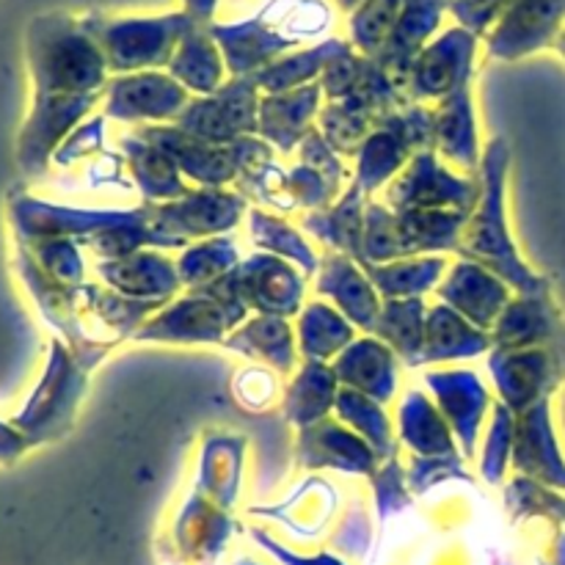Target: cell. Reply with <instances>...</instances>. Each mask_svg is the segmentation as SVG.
Instances as JSON below:
<instances>
[{"instance_id": "cell-1", "label": "cell", "mask_w": 565, "mask_h": 565, "mask_svg": "<svg viewBox=\"0 0 565 565\" xmlns=\"http://www.w3.org/2000/svg\"><path fill=\"white\" fill-rule=\"evenodd\" d=\"M31 61L39 81V103L28 125L31 154L42 160L61 136L92 110L108 92V64L83 20L53 14L36 20L31 31Z\"/></svg>"}, {"instance_id": "cell-2", "label": "cell", "mask_w": 565, "mask_h": 565, "mask_svg": "<svg viewBox=\"0 0 565 565\" xmlns=\"http://www.w3.org/2000/svg\"><path fill=\"white\" fill-rule=\"evenodd\" d=\"M508 163H511L508 141L502 136L491 138L489 147H486L483 163H480L483 193H480L478 207L472 210L467 224L461 226L456 252L461 254V259L489 268L508 287H516L522 296H539V292H550V279L527 268L505 221Z\"/></svg>"}, {"instance_id": "cell-3", "label": "cell", "mask_w": 565, "mask_h": 565, "mask_svg": "<svg viewBox=\"0 0 565 565\" xmlns=\"http://www.w3.org/2000/svg\"><path fill=\"white\" fill-rule=\"evenodd\" d=\"M329 22L323 0H268L252 20L235 25L210 22L207 31L224 53L230 75L252 77L285 58L287 50L298 47L303 39L323 33Z\"/></svg>"}, {"instance_id": "cell-4", "label": "cell", "mask_w": 565, "mask_h": 565, "mask_svg": "<svg viewBox=\"0 0 565 565\" xmlns=\"http://www.w3.org/2000/svg\"><path fill=\"white\" fill-rule=\"evenodd\" d=\"M469 215L450 210H390L367 204L364 210V259L362 263H395L412 257H439L456 252L461 226Z\"/></svg>"}, {"instance_id": "cell-5", "label": "cell", "mask_w": 565, "mask_h": 565, "mask_svg": "<svg viewBox=\"0 0 565 565\" xmlns=\"http://www.w3.org/2000/svg\"><path fill=\"white\" fill-rule=\"evenodd\" d=\"M83 25L103 50L108 70L132 75V72L169 66L182 36L199 22L188 11H177L163 17H121V20L92 14L83 17Z\"/></svg>"}, {"instance_id": "cell-6", "label": "cell", "mask_w": 565, "mask_h": 565, "mask_svg": "<svg viewBox=\"0 0 565 565\" xmlns=\"http://www.w3.org/2000/svg\"><path fill=\"white\" fill-rule=\"evenodd\" d=\"M136 132L147 141L158 143L174 160L177 169L191 177L199 188L235 185L243 174L274 160V147L254 136L221 147V143L188 136L174 125H147L138 127Z\"/></svg>"}, {"instance_id": "cell-7", "label": "cell", "mask_w": 565, "mask_h": 565, "mask_svg": "<svg viewBox=\"0 0 565 565\" xmlns=\"http://www.w3.org/2000/svg\"><path fill=\"white\" fill-rule=\"evenodd\" d=\"M303 285H307V276L292 268V263H285L274 254H254L235 265L224 279L196 292L221 298L246 315L248 309H257L259 315L287 320L292 315H301Z\"/></svg>"}, {"instance_id": "cell-8", "label": "cell", "mask_w": 565, "mask_h": 565, "mask_svg": "<svg viewBox=\"0 0 565 565\" xmlns=\"http://www.w3.org/2000/svg\"><path fill=\"white\" fill-rule=\"evenodd\" d=\"M154 248H182L199 237H221L246 213V196L226 188H199L174 202H143Z\"/></svg>"}, {"instance_id": "cell-9", "label": "cell", "mask_w": 565, "mask_h": 565, "mask_svg": "<svg viewBox=\"0 0 565 565\" xmlns=\"http://www.w3.org/2000/svg\"><path fill=\"white\" fill-rule=\"evenodd\" d=\"M419 152H434V110L412 103L390 116L359 149L356 182L364 193L379 191Z\"/></svg>"}, {"instance_id": "cell-10", "label": "cell", "mask_w": 565, "mask_h": 565, "mask_svg": "<svg viewBox=\"0 0 565 565\" xmlns=\"http://www.w3.org/2000/svg\"><path fill=\"white\" fill-rule=\"evenodd\" d=\"M483 182L478 177H456L439 163L436 152L414 154L412 163L386 185L384 202L390 210H450L472 215Z\"/></svg>"}, {"instance_id": "cell-11", "label": "cell", "mask_w": 565, "mask_h": 565, "mask_svg": "<svg viewBox=\"0 0 565 565\" xmlns=\"http://www.w3.org/2000/svg\"><path fill=\"white\" fill-rule=\"evenodd\" d=\"M174 127L202 141L230 143L257 136L259 127V88L254 77H230L224 86L207 97H196L177 116Z\"/></svg>"}, {"instance_id": "cell-12", "label": "cell", "mask_w": 565, "mask_h": 565, "mask_svg": "<svg viewBox=\"0 0 565 565\" xmlns=\"http://www.w3.org/2000/svg\"><path fill=\"white\" fill-rule=\"evenodd\" d=\"M246 323V312L230 307L221 298L207 292L171 301L158 315L136 331V342H166V345H204V342H224L230 331Z\"/></svg>"}, {"instance_id": "cell-13", "label": "cell", "mask_w": 565, "mask_h": 565, "mask_svg": "<svg viewBox=\"0 0 565 565\" xmlns=\"http://www.w3.org/2000/svg\"><path fill=\"white\" fill-rule=\"evenodd\" d=\"M489 373L500 392V403L513 414L527 412L535 403L552 401V392L563 384L565 342L527 351H491Z\"/></svg>"}, {"instance_id": "cell-14", "label": "cell", "mask_w": 565, "mask_h": 565, "mask_svg": "<svg viewBox=\"0 0 565 565\" xmlns=\"http://www.w3.org/2000/svg\"><path fill=\"white\" fill-rule=\"evenodd\" d=\"M475 50H478V36L461 25L450 28L439 39H434L412 66V75L406 83L408 103L423 105L425 99H439L441 103L458 88L469 86Z\"/></svg>"}, {"instance_id": "cell-15", "label": "cell", "mask_w": 565, "mask_h": 565, "mask_svg": "<svg viewBox=\"0 0 565 565\" xmlns=\"http://www.w3.org/2000/svg\"><path fill=\"white\" fill-rule=\"evenodd\" d=\"M191 94L166 72H132L108 81L105 116L119 121H177L188 108Z\"/></svg>"}, {"instance_id": "cell-16", "label": "cell", "mask_w": 565, "mask_h": 565, "mask_svg": "<svg viewBox=\"0 0 565 565\" xmlns=\"http://www.w3.org/2000/svg\"><path fill=\"white\" fill-rule=\"evenodd\" d=\"M565 28V0H511L489 33V55L519 61L555 47Z\"/></svg>"}, {"instance_id": "cell-17", "label": "cell", "mask_w": 565, "mask_h": 565, "mask_svg": "<svg viewBox=\"0 0 565 565\" xmlns=\"http://www.w3.org/2000/svg\"><path fill=\"white\" fill-rule=\"evenodd\" d=\"M425 386L434 392L436 408L461 445V456L475 458L480 428L491 403L483 381L472 370H447V373H425Z\"/></svg>"}, {"instance_id": "cell-18", "label": "cell", "mask_w": 565, "mask_h": 565, "mask_svg": "<svg viewBox=\"0 0 565 565\" xmlns=\"http://www.w3.org/2000/svg\"><path fill=\"white\" fill-rule=\"evenodd\" d=\"M511 461L522 478L565 494V458L552 428L550 401H541L527 412L516 414Z\"/></svg>"}, {"instance_id": "cell-19", "label": "cell", "mask_w": 565, "mask_h": 565, "mask_svg": "<svg viewBox=\"0 0 565 565\" xmlns=\"http://www.w3.org/2000/svg\"><path fill=\"white\" fill-rule=\"evenodd\" d=\"M436 296H439L441 303L456 309L469 323L489 331V334L502 309L511 303V290H508L505 281L491 274L489 268H483V265L469 263V259L452 265L447 279L439 281V287H436Z\"/></svg>"}, {"instance_id": "cell-20", "label": "cell", "mask_w": 565, "mask_h": 565, "mask_svg": "<svg viewBox=\"0 0 565 565\" xmlns=\"http://www.w3.org/2000/svg\"><path fill=\"white\" fill-rule=\"evenodd\" d=\"M565 342V323L550 292L513 298L491 329V351H527Z\"/></svg>"}, {"instance_id": "cell-21", "label": "cell", "mask_w": 565, "mask_h": 565, "mask_svg": "<svg viewBox=\"0 0 565 565\" xmlns=\"http://www.w3.org/2000/svg\"><path fill=\"white\" fill-rule=\"evenodd\" d=\"M447 6H450L447 0H403L401 17L392 28L390 39L373 58L403 88V94H406L414 61L428 47L430 36L439 31L441 14H445Z\"/></svg>"}, {"instance_id": "cell-22", "label": "cell", "mask_w": 565, "mask_h": 565, "mask_svg": "<svg viewBox=\"0 0 565 565\" xmlns=\"http://www.w3.org/2000/svg\"><path fill=\"white\" fill-rule=\"evenodd\" d=\"M298 463L307 469H340L351 475H370L379 469V456L373 447L334 419L301 428L296 447Z\"/></svg>"}, {"instance_id": "cell-23", "label": "cell", "mask_w": 565, "mask_h": 565, "mask_svg": "<svg viewBox=\"0 0 565 565\" xmlns=\"http://www.w3.org/2000/svg\"><path fill=\"white\" fill-rule=\"evenodd\" d=\"M318 292L329 298L334 309H340L356 329H375L384 301L353 257L337 252L326 254L318 268Z\"/></svg>"}, {"instance_id": "cell-24", "label": "cell", "mask_w": 565, "mask_h": 565, "mask_svg": "<svg viewBox=\"0 0 565 565\" xmlns=\"http://www.w3.org/2000/svg\"><path fill=\"white\" fill-rule=\"evenodd\" d=\"M97 274L108 281L110 290L136 301L169 303L182 287L177 265L154 248H141L119 259H103Z\"/></svg>"}, {"instance_id": "cell-25", "label": "cell", "mask_w": 565, "mask_h": 565, "mask_svg": "<svg viewBox=\"0 0 565 565\" xmlns=\"http://www.w3.org/2000/svg\"><path fill=\"white\" fill-rule=\"evenodd\" d=\"M320 94H323L320 83L281 94H263L257 136H263V141H268L279 152L298 149L303 138L315 130L312 125L320 116Z\"/></svg>"}, {"instance_id": "cell-26", "label": "cell", "mask_w": 565, "mask_h": 565, "mask_svg": "<svg viewBox=\"0 0 565 565\" xmlns=\"http://www.w3.org/2000/svg\"><path fill=\"white\" fill-rule=\"evenodd\" d=\"M334 373L345 390L362 392L375 403H390L397 390V356L390 345L375 337L353 340L334 359Z\"/></svg>"}, {"instance_id": "cell-27", "label": "cell", "mask_w": 565, "mask_h": 565, "mask_svg": "<svg viewBox=\"0 0 565 565\" xmlns=\"http://www.w3.org/2000/svg\"><path fill=\"white\" fill-rule=\"evenodd\" d=\"M434 152L456 163L467 174H480V143L475 125L472 88L463 86L445 97L434 110Z\"/></svg>"}, {"instance_id": "cell-28", "label": "cell", "mask_w": 565, "mask_h": 565, "mask_svg": "<svg viewBox=\"0 0 565 565\" xmlns=\"http://www.w3.org/2000/svg\"><path fill=\"white\" fill-rule=\"evenodd\" d=\"M491 334L469 323L463 315L450 309L447 303L430 307L425 315V337L423 353L417 359V367L434 362H456V359H475L480 353L491 351Z\"/></svg>"}, {"instance_id": "cell-29", "label": "cell", "mask_w": 565, "mask_h": 565, "mask_svg": "<svg viewBox=\"0 0 565 565\" xmlns=\"http://www.w3.org/2000/svg\"><path fill=\"white\" fill-rule=\"evenodd\" d=\"M364 191L356 180L351 182L340 202L326 210H315L303 218V230L312 232L323 241L331 252L353 257L356 263L364 259Z\"/></svg>"}, {"instance_id": "cell-30", "label": "cell", "mask_w": 565, "mask_h": 565, "mask_svg": "<svg viewBox=\"0 0 565 565\" xmlns=\"http://www.w3.org/2000/svg\"><path fill=\"white\" fill-rule=\"evenodd\" d=\"M226 61L215 39L210 36L207 25H193L182 36L174 58L169 61V75L188 92L207 97L226 83Z\"/></svg>"}, {"instance_id": "cell-31", "label": "cell", "mask_w": 565, "mask_h": 565, "mask_svg": "<svg viewBox=\"0 0 565 565\" xmlns=\"http://www.w3.org/2000/svg\"><path fill=\"white\" fill-rule=\"evenodd\" d=\"M121 149H125L132 180L147 202H174L185 196L188 188L182 182V171L158 143L132 132L121 138Z\"/></svg>"}, {"instance_id": "cell-32", "label": "cell", "mask_w": 565, "mask_h": 565, "mask_svg": "<svg viewBox=\"0 0 565 565\" xmlns=\"http://www.w3.org/2000/svg\"><path fill=\"white\" fill-rule=\"evenodd\" d=\"M397 428H401L403 445H406L414 456H461L447 419L441 417L436 403H430L423 392L412 390L403 397L401 412H397Z\"/></svg>"}, {"instance_id": "cell-33", "label": "cell", "mask_w": 565, "mask_h": 565, "mask_svg": "<svg viewBox=\"0 0 565 565\" xmlns=\"http://www.w3.org/2000/svg\"><path fill=\"white\" fill-rule=\"evenodd\" d=\"M230 351L243 353V356L259 359V362L270 364L279 373H290L296 367V334L287 326L285 318H274V315H257V318L246 320L237 326L230 337L224 340Z\"/></svg>"}, {"instance_id": "cell-34", "label": "cell", "mask_w": 565, "mask_h": 565, "mask_svg": "<svg viewBox=\"0 0 565 565\" xmlns=\"http://www.w3.org/2000/svg\"><path fill=\"white\" fill-rule=\"evenodd\" d=\"M340 392V379L326 362H303L285 392V417L298 428H309L329 417Z\"/></svg>"}, {"instance_id": "cell-35", "label": "cell", "mask_w": 565, "mask_h": 565, "mask_svg": "<svg viewBox=\"0 0 565 565\" xmlns=\"http://www.w3.org/2000/svg\"><path fill=\"white\" fill-rule=\"evenodd\" d=\"M298 348H301L307 362H329L337 359L353 340H356V326L323 301L307 303L298 315Z\"/></svg>"}, {"instance_id": "cell-36", "label": "cell", "mask_w": 565, "mask_h": 565, "mask_svg": "<svg viewBox=\"0 0 565 565\" xmlns=\"http://www.w3.org/2000/svg\"><path fill=\"white\" fill-rule=\"evenodd\" d=\"M384 301L423 298L447 270L445 257H412L395 263H359Z\"/></svg>"}, {"instance_id": "cell-37", "label": "cell", "mask_w": 565, "mask_h": 565, "mask_svg": "<svg viewBox=\"0 0 565 565\" xmlns=\"http://www.w3.org/2000/svg\"><path fill=\"white\" fill-rule=\"evenodd\" d=\"M351 42L342 39H326V42L315 44L309 50H298V53H287L285 58L274 61L270 66L259 70L254 77L257 88L263 94H281L292 92V88L309 86V83H320V75L326 72L329 61L337 53L348 47Z\"/></svg>"}, {"instance_id": "cell-38", "label": "cell", "mask_w": 565, "mask_h": 565, "mask_svg": "<svg viewBox=\"0 0 565 565\" xmlns=\"http://www.w3.org/2000/svg\"><path fill=\"white\" fill-rule=\"evenodd\" d=\"M425 315H428V307H425L423 298L384 301L375 329L370 334L390 345L406 367H417V359L423 353Z\"/></svg>"}, {"instance_id": "cell-39", "label": "cell", "mask_w": 565, "mask_h": 565, "mask_svg": "<svg viewBox=\"0 0 565 565\" xmlns=\"http://www.w3.org/2000/svg\"><path fill=\"white\" fill-rule=\"evenodd\" d=\"M248 230H252L254 246L263 248V254H274V257L287 259V263L298 265L303 276L318 274L320 259L312 252L303 235L298 230H292L287 221H281L279 215L268 213L263 207L248 210Z\"/></svg>"}, {"instance_id": "cell-40", "label": "cell", "mask_w": 565, "mask_h": 565, "mask_svg": "<svg viewBox=\"0 0 565 565\" xmlns=\"http://www.w3.org/2000/svg\"><path fill=\"white\" fill-rule=\"evenodd\" d=\"M334 412L340 417L342 425L353 430L356 436H362L373 452L379 456V461H392L397 458V445L392 439V423L384 414V406L375 401H370L362 392H353L342 386L337 392Z\"/></svg>"}, {"instance_id": "cell-41", "label": "cell", "mask_w": 565, "mask_h": 565, "mask_svg": "<svg viewBox=\"0 0 565 565\" xmlns=\"http://www.w3.org/2000/svg\"><path fill=\"white\" fill-rule=\"evenodd\" d=\"M235 265H241V252L230 237L221 235L188 246L185 254L177 259V274H180L182 287H191V292H196L224 279Z\"/></svg>"}, {"instance_id": "cell-42", "label": "cell", "mask_w": 565, "mask_h": 565, "mask_svg": "<svg viewBox=\"0 0 565 565\" xmlns=\"http://www.w3.org/2000/svg\"><path fill=\"white\" fill-rule=\"evenodd\" d=\"M401 9L403 0H364L356 11H351L353 50L375 58L390 39Z\"/></svg>"}, {"instance_id": "cell-43", "label": "cell", "mask_w": 565, "mask_h": 565, "mask_svg": "<svg viewBox=\"0 0 565 565\" xmlns=\"http://www.w3.org/2000/svg\"><path fill=\"white\" fill-rule=\"evenodd\" d=\"M513 434H516V414L505 403H497L489 439H486L483 456H480V475L489 486H500L505 478L508 461L513 458Z\"/></svg>"}, {"instance_id": "cell-44", "label": "cell", "mask_w": 565, "mask_h": 565, "mask_svg": "<svg viewBox=\"0 0 565 565\" xmlns=\"http://www.w3.org/2000/svg\"><path fill=\"white\" fill-rule=\"evenodd\" d=\"M235 191L246 199H257L265 207L285 210V213L287 210H296L290 193H287V171L279 169L274 160L243 174L235 182Z\"/></svg>"}, {"instance_id": "cell-45", "label": "cell", "mask_w": 565, "mask_h": 565, "mask_svg": "<svg viewBox=\"0 0 565 565\" xmlns=\"http://www.w3.org/2000/svg\"><path fill=\"white\" fill-rule=\"evenodd\" d=\"M445 480H467V483H472L469 472L463 469L461 456H434V458L414 456L412 469H408L406 475V483L412 494H425V491L445 483Z\"/></svg>"}, {"instance_id": "cell-46", "label": "cell", "mask_w": 565, "mask_h": 565, "mask_svg": "<svg viewBox=\"0 0 565 565\" xmlns=\"http://www.w3.org/2000/svg\"><path fill=\"white\" fill-rule=\"evenodd\" d=\"M298 154H301V163L318 171V174L329 182L331 191L340 196L342 182H345V177H348V169L342 166L340 154L334 152V147L326 141L323 132L320 130L309 132V136L301 141V147H298Z\"/></svg>"}, {"instance_id": "cell-47", "label": "cell", "mask_w": 565, "mask_h": 565, "mask_svg": "<svg viewBox=\"0 0 565 565\" xmlns=\"http://www.w3.org/2000/svg\"><path fill=\"white\" fill-rule=\"evenodd\" d=\"M373 489H375V505H379V516L390 519L392 513H401L408 505L412 494H408L406 475H403L397 458L384 461V467L375 469L373 475Z\"/></svg>"}, {"instance_id": "cell-48", "label": "cell", "mask_w": 565, "mask_h": 565, "mask_svg": "<svg viewBox=\"0 0 565 565\" xmlns=\"http://www.w3.org/2000/svg\"><path fill=\"white\" fill-rule=\"evenodd\" d=\"M508 3L511 0H450V11L461 22V28L480 36V33L491 31L497 25Z\"/></svg>"}, {"instance_id": "cell-49", "label": "cell", "mask_w": 565, "mask_h": 565, "mask_svg": "<svg viewBox=\"0 0 565 565\" xmlns=\"http://www.w3.org/2000/svg\"><path fill=\"white\" fill-rule=\"evenodd\" d=\"M103 125H105V116H97V119H92L88 125L77 127L75 132H72L70 141L64 143V147L58 149V163H72L75 158H83L86 152H99L103 149Z\"/></svg>"}, {"instance_id": "cell-50", "label": "cell", "mask_w": 565, "mask_h": 565, "mask_svg": "<svg viewBox=\"0 0 565 565\" xmlns=\"http://www.w3.org/2000/svg\"><path fill=\"white\" fill-rule=\"evenodd\" d=\"M252 539L257 541V544L263 546V550H268L270 555H274L281 565H345V563L340 561V557L329 555V552H320V555H315V557L296 555V552L285 550V546L279 544V541H274L268 533H263V530H257V527L252 530Z\"/></svg>"}, {"instance_id": "cell-51", "label": "cell", "mask_w": 565, "mask_h": 565, "mask_svg": "<svg viewBox=\"0 0 565 565\" xmlns=\"http://www.w3.org/2000/svg\"><path fill=\"white\" fill-rule=\"evenodd\" d=\"M215 6H218V0H185V11L199 25H210Z\"/></svg>"}, {"instance_id": "cell-52", "label": "cell", "mask_w": 565, "mask_h": 565, "mask_svg": "<svg viewBox=\"0 0 565 565\" xmlns=\"http://www.w3.org/2000/svg\"><path fill=\"white\" fill-rule=\"evenodd\" d=\"M337 6H340V9H345V11H356L359 6L364 3V0H334Z\"/></svg>"}, {"instance_id": "cell-53", "label": "cell", "mask_w": 565, "mask_h": 565, "mask_svg": "<svg viewBox=\"0 0 565 565\" xmlns=\"http://www.w3.org/2000/svg\"><path fill=\"white\" fill-rule=\"evenodd\" d=\"M555 50H557V53H561L563 58H565V28H563V31H561V36H557V42H555Z\"/></svg>"}, {"instance_id": "cell-54", "label": "cell", "mask_w": 565, "mask_h": 565, "mask_svg": "<svg viewBox=\"0 0 565 565\" xmlns=\"http://www.w3.org/2000/svg\"><path fill=\"white\" fill-rule=\"evenodd\" d=\"M235 565H259V563H254V561H237Z\"/></svg>"}, {"instance_id": "cell-55", "label": "cell", "mask_w": 565, "mask_h": 565, "mask_svg": "<svg viewBox=\"0 0 565 565\" xmlns=\"http://www.w3.org/2000/svg\"><path fill=\"white\" fill-rule=\"evenodd\" d=\"M447 3H450V0H447Z\"/></svg>"}]
</instances>
